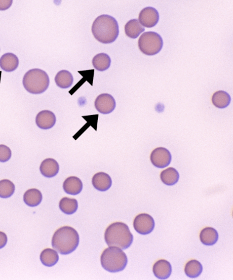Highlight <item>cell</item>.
Masks as SVG:
<instances>
[{
    "label": "cell",
    "mask_w": 233,
    "mask_h": 280,
    "mask_svg": "<svg viewBox=\"0 0 233 280\" xmlns=\"http://www.w3.org/2000/svg\"><path fill=\"white\" fill-rule=\"evenodd\" d=\"M91 31L99 42L111 43L114 42L119 36L118 23L111 15H102L94 21Z\"/></svg>",
    "instance_id": "obj_1"
},
{
    "label": "cell",
    "mask_w": 233,
    "mask_h": 280,
    "mask_svg": "<svg viewBox=\"0 0 233 280\" xmlns=\"http://www.w3.org/2000/svg\"><path fill=\"white\" fill-rule=\"evenodd\" d=\"M51 242L52 247L61 255H69L78 247L79 236L73 227L64 226L54 233Z\"/></svg>",
    "instance_id": "obj_2"
},
{
    "label": "cell",
    "mask_w": 233,
    "mask_h": 280,
    "mask_svg": "<svg viewBox=\"0 0 233 280\" xmlns=\"http://www.w3.org/2000/svg\"><path fill=\"white\" fill-rule=\"evenodd\" d=\"M104 238L109 247H116L122 250L129 248L133 240L129 226L121 222L110 225L105 232Z\"/></svg>",
    "instance_id": "obj_3"
},
{
    "label": "cell",
    "mask_w": 233,
    "mask_h": 280,
    "mask_svg": "<svg viewBox=\"0 0 233 280\" xmlns=\"http://www.w3.org/2000/svg\"><path fill=\"white\" fill-rule=\"evenodd\" d=\"M127 261L126 254L121 248L116 247L106 248L101 256L102 266L105 270L112 273L124 270Z\"/></svg>",
    "instance_id": "obj_4"
},
{
    "label": "cell",
    "mask_w": 233,
    "mask_h": 280,
    "mask_svg": "<svg viewBox=\"0 0 233 280\" xmlns=\"http://www.w3.org/2000/svg\"><path fill=\"white\" fill-rule=\"evenodd\" d=\"M23 84L29 93L35 94L43 93L49 85V78L44 71L35 69L28 71L23 79Z\"/></svg>",
    "instance_id": "obj_5"
},
{
    "label": "cell",
    "mask_w": 233,
    "mask_h": 280,
    "mask_svg": "<svg viewBox=\"0 0 233 280\" xmlns=\"http://www.w3.org/2000/svg\"><path fill=\"white\" fill-rule=\"evenodd\" d=\"M163 40L158 33L149 31L143 33L138 40V47L143 54L154 56L161 51Z\"/></svg>",
    "instance_id": "obj_6"
},
{
    "label": "cell",
    "mask_w": 233,
    "mask_h": 280,
    "mask_svg": "<svg viewBox=\"0 0 233 280\" xmlns=\"http://www.w3.org/2000/svg\"><path fill=\"white\" fill-rule=\"evenodd\" d=\"M133 227L138 234L148 235L155 228V221L153 217L148 214H140L135 217L133 221Z\"/></svg>",
    "instance_id": "obj_7"
},
{
    "label": "cell",
    "mask_w": 233,
    "mask_h": 280,
    "mask_svg": "<svg viewBox=\"0 0 233 280\" xmlns=\"http://www.w3.org/2000/svg\"><path fill=\"white\" fill-rule=\"evenodd\" d=\"M152 163L158 168H164L171 163V153L164 148H157L152 152L150 156Z\"/></svg>",
    "instance_id": "obj_8"
},
{
    "label": "cell",
    "mask_w": 233,
    "mask_h": 280,
    "mask_svg": "<svg viewBox=\"0 0 233 280\" xmlns=\"http://www.w3.org/2000/svg\"><path fill=\"white\" fill-rule=\"evenodd\" d=\"M95 106L97 111L103 114L112 113L116 108V101L109 94L104 93L97 97Z\"/></svg>",
    "instance_id": "obj_9"
},
{
    "label": "cell",
    "mask_w": 233,
    "mask_h": 280,
    "mask_svg": "<svg viewBox=\"0 0 233 280\" xmlns=\"http://www.w3.org/2000/svg\"><path fill=\"white\" fill-rule=\"evenodd\" d=\"M139 22L146 28H153L158 23L159 19V13L156 9L152 7L143 9L139 15Z\"/></svg>",
    "instance_id": "obj_10"
},
{
    "label": "cell",
    "mask_w": 233,
    "mask_h": 280,
    "mask_svg": "<svg viewBox=\"0 0 233 280\" xmlns=\"http://www.w3.org/2000/svg\"><path fill=\"white\" fill-rule=\"evenodd\" d=\"M36 122L37 125L40 129L48 130L56 124V117L53 112L43 111L37 115Z\"/></svg>",
    "instance_id": "obj_11"
},
{
    "label": "cell",
    "mask_w": 233,
    "mask_h": 280,
    "mask_svg": "<svg viewBox=\"0 0 233 280\" xmlns=\"http://www.w3.org/2000/svg\"><path fill=\"white\" fill-rule=\"evenodd\" d=\"M153 272L156 278L166 280L171 276L172 266L169 261L166 260H159L154 264Z\"/></svg>",
    "instance_id": "obj_12"
},
{
    "label": "cell",
    "mask_w": 233,
    "mask_h": 280,
    "mask_svg": "<svg viewBox=\"0 0 233 280\" xmlns=\"http://www.w3.org/2000/svg\"><path fill=\"white\" fill-rule=\"evenodd\" d=\"M92 184L95 189L100 192H106L112 187V180L109 174L100 172L93 177Z\"/></svg>",
    "instance_id": "obj_13"
},
{
    "label": "cell",
    "mask_w": 233,
    "mask_h": 280,
    "mask_svg": "<svg viewBox=\"0 0 233 280\" xmlns=\"http://www.w3.org/2000/svg\"><path fill=\"white\" fill-rule=\"evenodd\" d=\"M41 174L43 176L51 178L58 174L59 171V163L53 159H46L41 162L40 166Z\"/></svg>",
    "instance_id": "obj_14"
},
{
    "label": "cell",
    "mask_w": 233,
    "mask_h": 280,
    "mask_svg": "<svg viewBox=\"0 0 233 280\" xmlns=\"http://www.w3.org/2000/svg\"><path fill=\"white\" fill-rule=\"evenodd\" d=\"M63 188L65 192L69 195H77L82 192L83 184L79 178L72 176L65 180Z\"/></svg>",
    "instance_id": "obj_15"
},
{
    "label": "cell",
    "mask_w": 233,
    "mask_h": 280,
    "mask_svg": "<svg viewBox=\"0 0 233 280\" xmlns=\"http://www.w3.org/2000/svg\"><path fill=\"white\" fill-rule=\"evenodd\" d=\"M18 65H19V60L14 54H4L0 58V67L5 72H14L17 69Z\"/></svg>",
    "instance_id": "obj_16"
},
{
    "label": "cell",
    "mask_w": 233,
    "mask_h": 280,
    "mask_svg": "<svg viewBox=\"0 0 233 280\" xmlns=\"http://www.w3.org/2000/svg\"><path fill=\"white\" fill-rule=\"evenodd\" d=\"M218 239V233L214 228L206 227L200 232V241L204 245H213L216 244Z\"/></svg>",
    "instance_id": "obj_17"
},
{
    "label": "cell",
    "mask_w": 233,
    "mask_h": 280,
    "mask_svg": "<svg viewBox=\"0 0 233 280\" xmlns=\"http://www.w3.org/2000/svg\"><path fill=\"white\" fill-rule=\"evenodd\" d=\"M42 199V194L38 189L28 190L23 196L25 203L31 207L38 206L41 202Z\"/></svg>",
    "instance_id": "obj_18"
},
{
    "label": "cell",
    "mask_w": 233,
    "mask_h": 280,
    "mask_svg": "<svg viewBox=\"0 0 233 280\" xmlns=\"http://www.w3.org/2000/svg\"><path fill=\"white\" fill-rule=\"evenodd\" d=\"M145 31L137 19L131 20L125 25V35L131 39H137Z\"/></svg>",
    "instance_id": "obj_19"
},
{
    "label": "cell",
    "mask_w": 233,
    "mask_h": 280,
    "mask_svg": "<svg viewBox=\"0 0 233 280\" xmlns=\"http://www.w3.org/2000/svg\"><path fill=\"white\" fill-rule=\"evenodd\" d=\"M40 261L44 266L52 267L58 262V253L52 248H46L40 254Z\"/></svg>",
    "instance_id": "obj_20"
},
{
    "label": "cell",
    "mask_w": 233,
    "mask_h": 280,
    "mask_svg": "<svg viewBox=\"0 0 233 280\" xmlns=\"http://www.w3.org/2000/svg\"><path fill=\"white\" fill-rule=\"evenodd\" d=\"M231 96L224 91H218L214 93L212 102L213 105L219 109L226 108L231 103Z\"/></svg>",
    "instance_id": "obj_21"
},
{
    "label": "cell",
    "mask_w": 233,
    "mask_h": 280,
    "mask_svg": "<svg viewBox=\"0 0 233 280\" xmlns=\"http://www.w3.org/2000/svg\"><path fill=\"white\" fill-rule=\"evenodd\" d=\"M73 77L69 71L62 70L57 73L55 77V82L59 87L61 88H68L73 85Z\"/></svg>",
    "instance_id": "obj_22"
},
{
    "label": "cell",
    "mask_w": 233,
    "mask_h": 280,
    "mask_svg": "<svg viewBox=\"0 0 233 280\" xmlns=\"http://www.w3.org/2000/svg\"><path fill=\"white\" fill-rule=\"evenodd\" d=\"M160 178L164 184L172 186L179 182L180 175L174 167H169L161 172Z\"/></svg>",
    "instance_id": "obj_23"
},
{
    "label": "cell",
    "mask_w": 233,
    "mask_h": 280,
    "mask_svg": "<svg viewBox=\"0 0 233 280\" xmlns=\"http://www.w3.org/2000/svg\"><path fill=\"white\" fill-rule=\"evenodd\" d=\"M92 63L95 69L99 72H104L111 67V59L108 54L100 53L94 57Z\"/></svg>",
    "instance_id": "obj_24"
},
{
    "label": "cell",
    "mask_w": 233,
    "mask_h": 280,
    "mask_svg": "<svg viewBox=\"0 0 233 280\" xmlns=\"http://www.w3.org/2000/svg\"><path fill=\"white\" fill-rule=\"evenodd\" d=\"M203 271V266L198 261L191 260L186 264L185 274L190 278L194 279L200 276Z\"/></svg>",
    "instance_id": "obj_25"
},
{
    "label": "cell",
    "mask_w": 233,
    "mask_h": 280,
    "mask_svg": "<svg viewBox=\"0 0 233 280\" xmlns=\"http://www.w3.org/2000/svg\"><path fill=\"white\" fill-rule=\"evenodd\" d=\"M59 208L65 214H73L76 213L78 210V200L75 199L67 197L62 198L59 202Z\"/></svg>",
    "instance_id": "obj_26"
},
{
    "label": "cell",
    "mask_w": 233,
    "mask_h": 280,
    "mask_svg": "<svg viewBox=\"0 0 233 280\" xmlns=\"http://www.w3.org/2000/svg\"><path fill=\"white\" fill-rule=\"evenodd\" d=\"M15 185L9 180L4 179L0 181V198L7 199L14 195Z\"/></svg>",
    "instance_id": "obj_27"
},
{
    "label": "cell",
    "mask_w": 233,
    "mask_h": 280,
    "mask_svg": "<svg viewBox=\"0 0 233 280\" xmlns=\"http://www.w3.org/2000/svg\"><path fill=\"white\" fill-rule=\"evenodd\" d=\"M12 156V152L6 145H0V162L4 163L9 161Z\"/></svg>",
    "instance_id": "obj_28"
},
{
    "label": "cell",
    "mask_w": 233,
    "mask_h": 280,
    "mask_svg": "<svg viewBox=\"0 0 233 280\" xmlns=\"http://www.w3.org/2000/svg\"><path fill=\"white\" fill-rule=\"evenodd\" d=\"M12 0H0V10L8 9L12 4Z\"/></svg>",
    "instance_id": "obj_29"
},
{
    "label": "cell",
    "mask_w": 233,
    "mask_h": 280,
    "mask_svg": "<svg viewBox=\"0 0 233 280\" xmlns=\"http://www.w3.org/2000/svg\"><path fill=\"white\" fill-rule=\"evenodd\" d=\"M7 242V235L4 233L0 232V249L5 247Z\"/></svg>",
    "instance_id": "obj_30"
}]
</instances>
